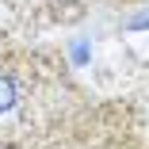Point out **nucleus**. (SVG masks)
Returning <instances> with one entry per match:
<instances>
[{
  "label": "nucleus",
  "instance_id": "nucleus-1",
  "mask_svg": "<svg viewBox=\"0 0 149 149\" xmlns=\"http://www.w3.org/2000/svg\"><path fill=\"white\" fill-rule=\"evenodd\" d=\"M15 100H19V88H15V80L0 73V115H4V111H12V107H15Z\"/></svg>",
  "mask_w": 149,
  "mask_h": 149
},
{
  "label": "nucleus",
  "instance_id": "nucleus-2",
  "mask_svg": "<svg viewBox=\"0 0 149 149\" xmlns=\"http://www.w3.org/2000/svg\"><path fill=\"white\" fill-rule=\"evenodd\" d=\"M130 27L138 31V27H149V15H138V19H130Z\"/></svg>",
  "mask_w": 149,
  "mask_h": 149
}]
</instances>
